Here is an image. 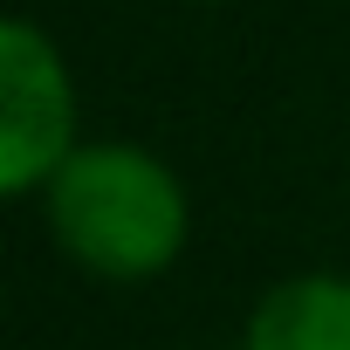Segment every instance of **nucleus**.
Masks as SVG:
<instances>
[{
	"label": "nucleus",
	"instance_id": "1",
	"mask_svg": "<svg viewBox=\"0 0 350 350\" xmlns=\"http://www.w3.org/2000/svg\"><path fill=\"white\" fill-rule=\"evenodd\" d=\"M42 220L55 247L96 282H151L186 254L193 200L158 151L96 137L62 158L42 186Z\"/></svg>",
	"mask_w": 350,
	"mask_h": 350
},
{
	"label": "nucleus",
	"instance_id": "2",
	"mask_svg": "<svg viewBox=\"0 0 350 350\" xmlns=\"http://www.w3.org/2000/svg\"><path fill=\"white\" fill-rule=\"evenodd\" d=\"M76 151V76L69 55L28 21H0V193L42 200V186Z\"/></svg>",
	"mask_w": 350,
	"mask_h": 350
},
{
	"label": "nucleus",
	"instance_id": "3",
	"mask_svg": "<svg viewBox=\"0 0 350 350\" xmlns=\"http://www.w3.org/2000/svg\"><path fill=\"white\" fill-rule=\"evenodd\" d=\"M241 350H350V275L309 268L275 282L254 302Z\"/></svg>",
	"mask_w": 350,
	"mask_h": 350
}]
</instances>
